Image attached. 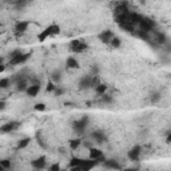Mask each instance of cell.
<instances>
[{"mask_svg": "<svg viewBox=\"0 0 171 171\" xmlns=\"http://www.w3.org/2000/svg\"><path fill=\"white\" fill-rule=\"evenodd\" d=\"M60 34V27H59V24H50L48 27H46L42 32H39V35H38V42L39 43H43L44 40H47L50 36H56V35H59Z\"/></svg>", "mask_w": 171, "mask_h": 171, "instance_id": "1", "label": "cell"}, {"mask_svg": "<svg viewBox=\"0 0 171 171\" xmlns=\"http://www.w3.org/2000/svg\"><path fill=\"white\" fill-rule=\"evenodd\" d=\"M31 58V54L27 52V54H23L22 51H14L11 54V59H10V64L11 66H19V64H24L28 59Z\"/></svg>", "mask_w": 171, "mask_h": 171, "instance_id": "2", "label": "cell"}, {"mask_svg": "<svg viewBox=\"0 0 171 171\" xmlns=\"http://www.w3.org/2000/svg\"><path fill=\"white\" fill-rule=\"evenodd\" d=\"M70 50L75 54H82V52L88 50V44L84 42H80V40H72L70 43Z\"/></svg>", "mask_w": 171, "mask_h": 171, "instance_id": "3", "label": "cell"}, {"mask_svg": "<svg viewBox=\"0 0 171 171\" xmlns=\"http://www.w3.org/2000/svg\"><path fill=\"white\" fill-rule=\"evenodd\" d=\"M90 159L96 161L98 165H99V163H103L106 161V156H104V154L102 150L96 148V147H90Z\"/></svg>", "mask_w": 171, "mask_h": 171, "instance_id": "4", "label": "cell"}, {"mask_svg": "<svg viewBox=\"0 0 171 171\" xmlns=\"http://www.w3.org/2000/svg\"><path fill=\"white\" fill-rule=\"evenodd\" d=\"M139 27H140V30L142 31H144V32H147V34H150L154 28H155V22H154L152 19H150V18H142L140 20V23H139Z\"/></svg>", "mask_w": 171, "mask_h": 171, "instance_id": "5", "label": "cell"}, {"mask_svg": "<svg viewBox=\"0 0 171 171\" xmlns=\"http://www.w3.org/2000/svg\"><path fill=\"white\" fill-rule=\"evenodd\" d=\"M87 124H88V118H87V116H83L82 119L74 122V124H72V126H74V130H75V131L83 132L84 128L87 127Z\"/></svg>", "mask_w": 171, "mask_h": 171, "instance_id": "6", "label": "cell"}, {"mask_svg": "<svg viewBox=\"0 0 171 171\" xmlns=\"http://www.w3.org/2000/svg\"><path fill=\"white\" fill-rule=\"evenodd\" d=\"M19 123L18 122H8V123L6 124H3L2 127H0V132L2 134H8V132H12V131H15L16 128H19Z\"/></svg>", "mask_w": 171, "mask_h": 171, "instance_id": "7", "label": "cell"}, {"mask_svg": "<svg viewBox=\"0 0 171 171\" xmlns=\"http://www.w3.org/2000/svg\"><path fill=\"white\" fill-rule=\"evenodd\" d=\"M112 38H114V32L110 31V30H106V31L100 32V34L98 35V39H99L103 44H110V42H111Z\"/></svg>", "mask_w": 171, "mask_h": 171, "instance_id": "8", "label": "cell"}, {"mask_svg": "<svg viewBox=\"0 0 171 171\" xmlns=\"http://www.w3.org/2000/svg\"><path fill=\"white\" fill-rule=\"evenodd\" d=\"M46 165H47L46 156H39V158H36V159H34L31 162V166L35 170H43L44 167H46Z\"/></svg>", "mask_w": 171, "mask_h": 171, "instance_id": "9", "label": "cell"}, {"mask_svg": "<svg viewBox=\"0 0 171 171\" xmlns=\"http://www.w3.org/2000/svg\"><path fill=\"white\" fill-rule=\"evenodd\" d=\"M98 166V162L96 161H92V159H83L82 161V165L79 166L82 171H91L94 167Z\"/></svg>", "mask_w": 171, "mask_h": 171, "instance_id": "10", "label": "cell"}, {"mask_svg": "<svg viewBox=\"0 0 171 171\" xmlns=\"http://www.w3.org/2000/svg\"><path fill=\"white\" fill-rule=\"evenodd\" d=\"M39 91H40V84H30L26 90V94L30 98H35L39 94Z\"/></svg>", "mask_w": 171, "mask_h": 171, "instance_id": "11", "label": "cell"}, {"mask_svg": "<svg viewBox=\"0 0 171 171\" xmlns=\"http://www.w3.org/2000/svg\"><path fill=\"white\" fill-rule=\"evenodd\" d=\"M140 152H142V147H140V146H134V147L128 151V158L131 161H138V159H139Z\"/></svg>", "mask_w": 171, "mask_h": 171, "instance_id": "12", "label": "cell"}, {"mask_svg": "<svg viewBox=\"0 0 171 171\" xmlns=\"http://www.w3.org/2000/svg\"><path fill=\"white\" fill-rule=\"evenodd\" d=\"M28 26H30V22L28 20H23V22H18L15 26V31L18 32V34H24V32L27 31Z\"/></svg>", "mask_w": 171, "mask_h": 171, "instance_id": "13", "label": "cell"}, {"mask_svg": "<svg viewBox=\"0 0 171 171\" xmlns=\"http://www.w3.org/2000/svg\"><path fill=\"white\" fill-rule=\"evenodd\" d=\"M103 165L110 170H120V165L115 159H106L103 162Z\"/></svg>", "mask_w": 171, "mask_h": 171, "instance_id": "14", "label": "cell"}, {"mask_svg": "<svg viewBox=\"0 0 171 171\" xmlns=\"http://www.w3.org/2000/svg\"><path fill=\"white\" fill-rule=\"evenodd\" d=\"M66 67L75 70V68H79V67H80V64H79V62H78V59H75L74 56H68L67 60H66Z\"/></svg>", "mask_w": 171, "mask_h": 171, "instance_id": "15", "label": "cell"}, {"mask_svg": "<svg viewBox=\"0 0 171 171\" xmlns=\"http://www.w3.org/2000/svg\"><path fill=\"white\" fill-rule=\"evenodd\" d=\"M79 88H82V90L91 88V76H88V75L83 76L79 82Z\"/></svg>", "mask_w": 171, "mask_h": 171, "instance_id": "16", "label": "cell"}, {"mask_svg": "<svg viewBox=\"0 0 171 171\" xmlns=\"http://www.w3.org/2000/svg\"><path fill=\"white\" fill-rule=\"evenodd\" d=\"M107 88H108V86H107V84L100 83V84H98L96 87H95V91H96L98 95H104V94L107 92Z\"/></svg>", "mask_w": 171, "mask_h": 171, "instance_id": "17", "label": "cell"}, {"mask_svg": "<svg viewBox=\"0 0 171 171\" xmlns=\"http://www.w3.org/2000/svg\"><path fill=\"white\" fill-rule=\"evenodd\" d=\"M30 143H31L30 138H24V139H20L19 143H18V146H16V148H18V150H24Z\"/></svg>", "mask_w": 171, "mask_h": 171, "instance_id": "18", "label": "cell"}, {"mask_svg": "<svg viewBox=\"0 0 171 171\" xmlns=\"http://www.w3.org/2000/svg\"><path fill=\"white\" fill-rule=\"evenodd\" d=\"M92 138H94V140L99 142V143H103L104 139H106L104 134L102 132V131H95V132H92Z\"/></svg>", "mask_w": 171, "mask_h": 171, "instance_id": "19", "label": "cell"}, {"mask_svg": "<svg viewBox=\"0 0 171 171\" xmlns=\"http://www.w3.org/2000/svg\"><path fill=\"white\" fill-rule=\"evenodd\" d=\"M80 144H82V140L78 139V138H76V139H70V140H68V146H70L71 150H78Z\"/></svg>", "mask_w": 171, "mask_h": 171, "instance_id": "20", "label": "cell"}, {"mask_svg": "<svg viewBox=\"0 0 171 171\" xmlns=\"http://www.w3.org/2000/svg\"><path fill=\"white\" fill-rule=\"evenodd\" d=\"M60 79H62V72H60L59 70H56L54 72H51V82H54V83H58L60 82Z\"/></svg>", "mask_w": 171, "mask_h": 171, "instance_id": "21", "label": "cell"}, {"mask_svg": "<svg viewBox=\"0 0 171 171\" xmlns=\"http://www.w3.org/2000/svg\"><path fill=\"white\" fill-rule=\"evenodd\" d=\"M82 161H83V158H79V156H74V158H71V161H70V167H75V166H79L82 165Z\"/></svg>", "mask_w": 171, "mask_h": 171, "instance_id": "22", "label": "cell"}, {"mask_svg": "<svg viewBox=\"0 0 171 171\" xmlns=\"http://www.w3.org/2000/svg\"><path fill=\"white\" fill-rule=\"evenodd\" d=\"M27 87H28V84H27L26 80H20V82L16 83V90H18V91H22V92L24 91V92H26Z\"/></svg>", "mask_w": 171, "mask_h": 171, "instance_id": "23", "label": "cell"}, {"mask_svg": "<svg viewBox=\"0 0 171 171\" xmlns=\"http://www.w3.org/2000/svg\"><path fill=\"white\" fill-rule=\"evenodd\" d=\"M110 44H111V47H114V48H119L122 46V40H120V38L114 36V38L111 39V42H110Z\"/></svg>", "mask_w": 171, "mask_h": 171, "instance_id": "24", "label": "cell"}, {"mask_svg": "<svg viewBox=\"0 0 171 171\" xmlns=\"http://www.w3.org/2000/svg\"><path fill=\"white\" fill-rule=\"evenodd\" d=\"M10 84H11V79L10 78H3V79H0V88H8L10 87Z\"/></svg>", "mask_w": 171, "mask_h": 171, "instance_id": "25", "label": "cell"}, {"mask_svg": "<svg viewBox=\"0 0 171 171\" xmlns=\"http://www.w3.org/2000/svg\"><path fill=\"white\" fill-rule=\"evenodd\" d=\"M0 166L4 170H10L11 169V161L10 159H0Z\"/></svg>", "mask_w": 171, "mask_h": 171, "instance_id": "26", "label": "cell"}, {"mask_svg": "<svg viewBox=\"0 0 171 171\" xmlns=\"http://www.w3.org/2000/svg\"><path fill=\"white\" fill-rule=\"evenodd\" d=\"M34 110H35V111H39V112L46 111V103H36L34 106Z\"/></svg>", "mask_w": 171, "mask_h": 171, "instance_id": "27", "label": "cell"}, {"mask_svg": "<svg viewBox=\"0 0 171 171\" xmlns=\"http://www.w3.org/2000/svg\"><path fill=\"white\" fill-rule=\"evenodd\" d=\"M55 88H56L55 83H54V82H51V80H48L47 87H46V91H47V92H54V91H55Z\"/></svg>", "mask_w": 171, "mask_h": 171, "instance_id": "28", "label": "cell"}, {"mask_svg": "<svg viewBox=\"0 0 171 171\" xmlns=\"http://www.w3.org/2000/svg\"><path fill=\"white\" fill-rule=\"evenodd\" d=\"M64 92H66V90H64L63 87H58V86H56V88L54 91V95L55 96H62V95H64Z\"/></svg>", "mask_w": 171, "mask_h": 171, "instance_id": "29", "label": "cell"}, {"mask_svg": "<svg viewBox=\"0 0 171 171\" xmlns=\"http://www.w3.org/2000/svg\"><path fill=\"white\" fill-rule=\"evenodd\" d=\"M166 40H167V38H166V35L165 34H159L156 36V42L159 43V44H165L166 43Z\"/></svg>", "mask_w": 171, "mask_h": 171, "instance_id": "30", "label": "cell"}, {"mask_svg": "<svg viewBox=\"0 0 171 171\" xmlns=\"http://www.w3.org/2000/svg\"><path fill=\"white\" fill-rule=\"evenodd\" d=\"M161 99V92H154L151 95V102L152 103H155V102H158Z\"/></svg>", "mask_w": 171, "mask_h": 171, "instance_id": "31", "label": "cell"}, {"mask_svg": "<svg viewBox=\"0 0 171 171\" xmlns=\"http://www.w3.org/2000/svg\"><path fill=\"white\" fill-rule=\"evenodd\" d=\"M60 170V165L59 163H54L50 166V169H48V171H59Z\"/></svg>", "mask_w": 171, "mask_h": 171, "instance_id": "32", "label": "cell"}, {"mask_svg": "<svg viewBox=\"0 0 171 171\" xmlns=\"http://www.w3.org/2000/svg\"><path fill=\"white\" fill-rule=\"evenodd\" d=\"M102 96H103V102H104V103H110V102H112V98L108 96V95H106V94H104V95H102Z\"/></svg>", "mask_w": 171, "mask_h": 171, "instance_id": "33", "label": "cell"}, {"mask_svg": "<svg viewBox=\"0 0 171 171\" xmlns=\"http://www.w3.org/2000/svg\"><path fill=\"white\" fill-rule=\"evenodd\" d=\"M6 107H7V102L6 100H0V111L6 110Z\"/></svg>", "mask_w": 171, "mask_h": 171, "instance_id": "34", "label": "cell"}, {"mask_svg": "<svg viewBox=\"0 0 171 171\" xmlns=\"http://www.w3.org/2000/svg\"><path fill=\"white\" fill-rule=\"evenodd\" d=\"M166 143H167V144L171 143V134L170 132H167V136H166Z\"/></svg>", "mask_w": 171, "mask_h": 171, "instance_id": "35", "label": "cell"}, {"mask_svg": "<svg viewBox=\"0 0 171 171\" xmlns=\"http://www.w3.org/2000/svg\"><path fill=\"white\" fill-rule=\"evenodd\" d=\"M6 68H7V66H6V64L0 63V72H4V71H6Z\"/></svg>", "mask_w": 171, "mask_h": 171, "instance_id": "36", "label": "cell"}, {"mask_svg": "<svg viewBox=\"0 0 171 171\" xmlns=\"http://www.w3.org/2000/svg\"><path fill=\"white\" fill-rule=\"evenodd\" d=\"M123 171H139V170H138V169H126Z\"/></svg>", "mask_w": 171, "mask_h": 171, "instance_id": "37", "label": "cell"}, {"mask_svg": "<svg viewBox=\"0 0 171 171\" xmlns=\"http://www.w3.org/2000/svg\"><path fill=\"white\" fill-rule=\"evenodd\" d=\"M0 171H7V170H4V169L2 167V166H0Z\"/></svg>", "mask_w": 171, "mask_h": 171, "instance_id": "38", "label": "cell"}, {"mask_svg": "<svg viewBox=\"0 0 171 171\" xmlns=\"http://www.w3.org/2000/svg\"><path fill=\"white\" fill-rule=\"evenodd\" d=\"M59 171H68V170H64V169H60Z\"/></svg>", "mask_w": 171, "mask_h": 171, "instance_id": "39", "label": "cell"}, {"mask_svg": "<svg viewBox=\"0 0 171 171\" xmlns=\"http://www.w3.org/2000/svg\"><path fill=\"white\" fill-rule=\"evenodd\" d=\"M0 28H2V23H0Z\"/></svg>", "mask_w": 171, "mask_h": 171, "instance_id": "40", "label": "cell"}, {"mask_svg": "<svg viewBox=\"0 0 171 171\" xmlns=\"http://www.w3.org/2000/svg\"><path fill=\"white\" fill-rule=\"evenodd\" d=\"M0 63H2V59H0Z\"/></svg>", "mask_w": 171, "mask_h": 171, "instance_id": "41", "label": "cell"}]
</instances>
